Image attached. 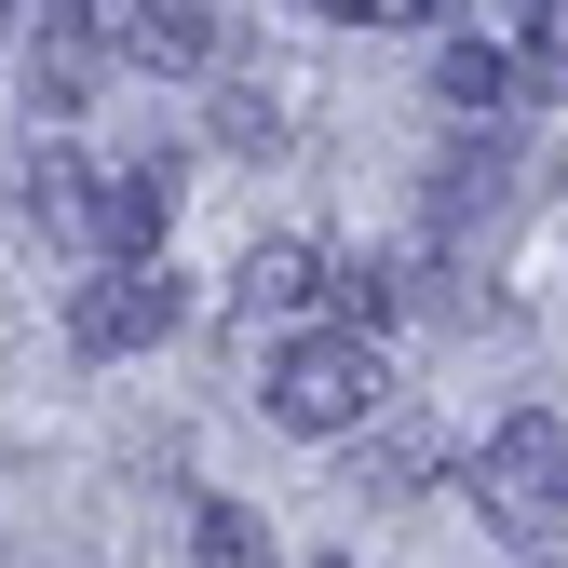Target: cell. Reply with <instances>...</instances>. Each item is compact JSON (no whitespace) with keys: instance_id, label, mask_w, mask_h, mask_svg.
Returning a JSON list of instances; mask_svg holds the SVG:
<instances>
[{"instance_id":"6da1fadb","label":"cell","mask_w":568,"mask_h":568,"mask_svg":"<svg viewBox=\"0 0 568 568\" xmlns=\"http://www.w3.org/2000/svg\"><path fill=\"white\" fill-rule=\"evenodd\" d=\"M271 419L284 434H366V419H393V366L366 325H312L271 352Z\"/></svg>"},{"instance_id":"7a4b0ae2","label":"cell","mask_w":568,"mask_h":568,"mask_svg":"<svg viewBox=\"0 0 568 568\" xmlns=\"http://www.w3.org/2000/svg\"><path fill=\"white\" fill-rule=\"evenodd\" d=\"M474 515L501 528V541H568V419H541V406H515L501 434L474 447Z\"/></svg>"},{"instance_id":"3957f363","label":"cell","mask_w":568,"mask_h":568,"mask_svg":"<svg viewBox=\"0 0 568 568\" xmlns=\"http://www.w3.org/2000/svg\"><path fill=\"white\" fill-rule=\"evenodd\" d=\"M176 312H190V284L163 257H109L82 298H68V338L82 352H150V338H176Z\"/></svg>"},{"instance_id":"277c9868","label":"cell","mask_w":568,"mask_h":568,"mask_svg":"<svg viewBox=\"0 0 568 568\" xmlns=\"http://www.w3.org/2000/svg\"><path fill=\"white\" fill-rule=\"evenodd\" d=\"M122 68V41H109V14L95 0H41V28H28V109L41 122H68V109H95V82Z\"/></svg>"},{"instance_id":"5b68a950","label":"cell","mask_w":568,"mask_h":568,"mask_svg":"<svg viewBox=\"0 0 568 568\" xmlns=\"http://www.w3.org/2000/svg\"><path fill=\"white\" fill-rule=\"evenodd\" d=\"M176 231V163H95V257H163Z\"/></svg>"},{"instance_id":"8992f818","label":"cell","mask_w":568,"mask_h":568,"mask_svg":"<svg viewBox=\"0 0 568 568\" xmlns=\"http://www.w3.org/2000/svg\"><path fill=\"white\" fill-rule=\"evenodd\" d=\"M14 203H28V231H41V244H82V257H95V163H82V150H54V135H41Z\"/></svg>"},{"instance_id":"52a82bcc","label":"cell","mask_w":568,"mask_h":568,"mask_svg":"<svg viewBox=\"0 0 568 568\" xmlns=\"http://www.w3.org/2000/svg\"><path fill=\"white\" fill-rule=\"evenodd\" d=\"M231 298H244V325H298V312H325V244H244Z\"/></svg>"},{"instance_id":"ba28073f","label":"cell","mask_w":568,"mask_h":568,"mask_svg":"<svg viewBox=\"0 0 568 568\" xmlns=\"http://www.w3.org/2000/svg\"><path fill=\"white\" fill-rule=\"evenodd\" d=\"M434 95H447V109H460V122H501V109H515V95H528V68H515V54H501V41H474V28H460V41H447V54H434Z\"/></svg>"},{"instance_id":"9c48e42d","label":"cell","mask_w":568,"mask_h":568,"mask_svg":"<svg viewBox=\"0 0 568 568\" xmlns=\"http://www.w3.org/2000/svg\"><path fill=\"white\" fill-rule=\"evenodd\" d=\"M109 41H122L135 68H203V54H217V28H203L190 0H122V14H109Z\"/></svg>"},{"instance_id":"30bf717a","label":"cell","mask_w":568,"mask_h":568,"mask_svg":"<svg viewBox=\"0 0 568 568\" xmlns=\"http://www.w3.org/2000/svg\"><path fill=\"white\" fill-rule=\"evenodd\" d=\"M325 312H338V325H366V338H379V325L406 312V257H352V271H325Z\"/></svg>"},{"instance_id":"8fae6325","label":"cell","mask_w":568,"mask_h":568,"mask_svg":"<svg viewBox=\"0 0 568 568\" xmlns=\"http://www.w3.org/2000/svg\"><path fill=\"white\" fill-rule=\"evenodd\" d=\"M190 541H203V568H271V528H257L244 501H203V515H190Z\"/></svg>"},{"instance_id":"7c38bea8","label":"cell","mask_w":568,"mask_h":568,"mask_svg":"<svg viewBox=\"0 0 568 568\" xmlns=\"http://www.w3.org/2000/svg\"><path fill=\"white\" fill-rule=\"evenodd\" d=\"M419 474H434V434H419V419H393V434L366 447V487H379V501H406Z\"/></svg>"},{"instance_id":"4fadbf2b","label":"cell","mask_w":568,"mask_h":568,"mask_svg":"<svg viewBox=\"0 0 568 568\" xmlns=\"http://www.w3.org/2000/svg\"><path fill=\"white\" fill-rule=\"evenodd\" d=\"M501 176H515L501 150H474V163H447V190H434V217H447V231H460V217H487V203H501Z\"/></svg>"},{"instance_id":"5bb4252c","label":"cell","mask_w":568,"mask_h":568,"mask_svg":"<svg viewBox=\"0 0 568 568\" xmlns=\"http://www.w3.org/2000/svg\"><path fill=\"white\" fill-rule=\"evenodd\" d=\"M312 14H338V28H447L460 0H312Z\"/></svg>"},{"instance_id":"9a60e30c","label":"cell","mask_w":568,"mask_h":568,"mask_svg":"<svg viewBox=\"0 0 568 568\" xmlns=\"http://www.w3.org/2000/svg\"><path fill=\"white\" fill-rule=\"evenodd\" d=\"M515 68L528 82H568V0H528V54Z\"/></svg>"},{"instance_id":"2e32d148","label":"cell","mask_w":568,"mask_h":568,"mask_svg":"<svg viewBox=\"0 0 568 568\" xmlns=\"http://www.w3.org/2000/svg\"><path fill=\"white\" fill-rule=\"evenodd\" d=\"M217 135H231V150H271V135H284V109H271V95H244V82H231V95H217Z\"/></svg>"},{"instance_id":"e0dca14e","label":"cell","mask_w":568,"mask_h":568,"mask_svg":"<svg viewBox=\"0 0 568 568\" xmlns=\"http://www.w3.org/2000/svg\"><path fill=\"white\" fill-rule=\"evenodd\" d=\"M14 14H28V0H0V28H14Z\"/></svg>"},{"instance_id":"ac0fdd59","label":"cell","mask_w":568,"mask_h":568,"mask_svg":"<svg viewBox=\"0 0 568 568\" xmlns=\"http://www.w3.org/2000/svg\"><path fill=\"white\" fill-rule=\"evenodd\" d=\"M95 14H122V0H95Z\"/></svg>"},{"instance_id":"d6986e66","label":"cell","mask_w":568,"mask_h":568,"mask_svg":"<svg viewBox=\"0 0 568 568\" xmlns=\"http://www.w3.org/2000/svg\"><path fill=\"white\" fill-rule=\"evenodd\" d=\"M325 568H352V555H325Z\"/></svg>"}]
</instances>
